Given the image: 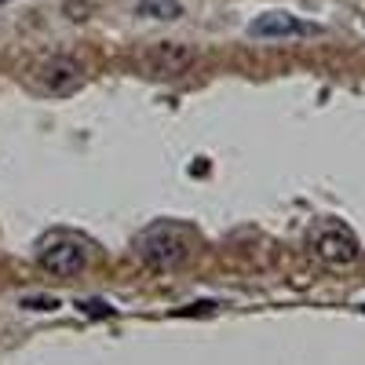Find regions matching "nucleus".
<instances>
[{"label":"nucleus","mask_w":365,"mask_h":365,"mask_svg":"<svg viewBox=\"0 0 365 365\" xmlns=\"http://www.w3.org/2000/svg\"><path fill=\"white\" fill-rule=\"evenodd\" d=\"M135 256L146 267L172 270L190 256V234L182 227H175V223H154L135 237Z\"/></svg>","instance_id":"f257e3e1"},{"label":"nucleus","mask_w":365,"mask_h":365,"mask_svg":"<svg viewBox=\"0 0 365 365\" xmlns=\"http://www.w3.org/2000/svg\"><path fill=\"white\" fill-rule=\"evenodd\" d=\"M37 84L48 91V96H73V91L84 84V63L73 58V55H51L37 70Z\"/></svg>","instance_id":"f03ea898"},{"label":"nucleus","mask_w":365,"mask_h":365,"mask_svg":"<svg viewBox=\"0 0 365 365\" xmlns=\"http://www.w3.org/2000/svg\"><path fill=\"white\" fill-rule=\"evenodd\" d=\"M194 63H197V51H194L190 44H182V41H158L154 48H150V51L143 55L146 73H154V77H175V73H187Z\"/></svg>","instance_id":"7ed1b4c3"},{"label":"nucleus","mask_w":365,"mask_h":365,"mask_svg":"<svg viewBox=\"0 0 365 365\" xmlns=\"http://www.w3.org/2000/svg\"><path fill=\"white\" fill-rule=\"evenodd\" d=\"M249 34L252 37H263V41H292V37H314L322 34V26L314 22H303L289 11H263L249 22Z\"/></svg>","instance_id":"20e7f679"},{"label":"nucleus","mask_w":365,"mask_h":365,"mask_svg":"<svg viewBox=\"0 0 365 365\" xmlns=\"http://www.w3.org/2000/svg\"><path fill=\"white\" fill-rule=\"evenodd\" d=\"M41 267L55 278H77L88 267V252L77 241H51L48 249H41Z\"/></svg>","instance_id":"39448f33"},{"label":"nucleus","mask_w":365,"mask_h":365,"mask_svg":"<svg viewBox=\"0 0 365 365\" xmlns=\"http://www.w3.org/2000/svg\"><path fill=\"white\" fill-rule=\"evenodd\" d=\"M314 252L318 259H325L329 267H347L358 259V241L347 230H322L314 237Z\"/></svg>","instance_id":"423d86ee"},{"label":"nucleus","mask_w":365,"mask_h":365,"mask_svg":"<svg viewBox=\"0 0 365 365\" xmlns=\"http://www.w3.org/2000/svg\"><path fill=\"white\" fill-rule=\"evenodd\" d=\"M135 15L158 19V22H175V19H182V4H175V0H143Z\"/></svg>","instance_id":"0eeeda50"},{"label":"nucleus","mask_w":365,"mask_h":365,"mask_svg":"<svg viewBox=\"0 0 365 365\" xmlns=\"http://www.w3.org/2000/svg\"><path fill=\"white\" fill-rule=\"evenodd\" d=\"M22 307H29V311H55V299H44V296H29V299H22Z\"/></svg>","instance_id":"6e6552de"},{"label":"nucleus","mask_w":365,"mask_h":365,"mask_svg":"<svg viewBox=\"0 0 365 365\" xmlns=\"http://www.w3.org/2000/svg\"><path fill=\"white\" fill-rule=\"evenodd\" d=\"M81 311H84V314H91V311H96V314H110L106 303H81Z\"/></svg>","instance_id":"1a4fd4ad"},{"label":"nucleus","mask_w":365,"mask_h":365,"mask_svg":"<svg viewBox=\"0 0 365 365\" xmlns=\"http://www.w3.org/2000/svg\"><path fill=\"white\" fill-rule=\"evenodd\" d=\"M0 4H8V0H0Z\"/></svg>","instance_id":"9d476101"}]
</instances>
